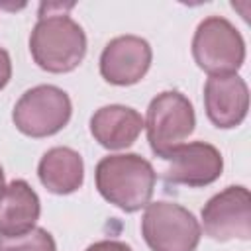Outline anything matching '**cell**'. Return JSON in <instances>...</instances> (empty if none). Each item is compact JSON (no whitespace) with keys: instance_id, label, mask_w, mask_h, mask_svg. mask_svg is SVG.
Instances as JSON below:
<instances>
[{"instance_id":"6da1fadb","label":"cell","mask_w":251,"mask_h":251,"mask_svg":"<svg viewBox=\"0 0 251 251\" xmlns=\"http://www.w3.org/2000/svg\"><path fill=\"white\" fill-rule=\"evenodd\" d=\"M73 6V2L39 6V18L29 35V53L35 65L47 73H71L86 55V33L67 14Z\"/></svg>"},{"instance_id":"7a4b0ae2","label":"cell","mask_w":251,"mask_h":251,"mask_svg":"<svg viewBox=\"0 0 251 251\" xmlns=\"http://www.w3.org/2000/svg\"><path fill=\"white\" fill-rule=\"evenodd\" d=\"M94 180L100 196L133 214L151 202L157 173L153 165L137 153H118L102 157L94 169Z\"/></svg>"},{"instance_id":"3957f363","label":"cell","mask_w":251,"mask_h":251,"mask_svg":"<svg viewBox=\"0 0 251 251\" xmlns=\"http://www.w3.org/2000/svg\"><path fill=\"white\" fill-rule=\"evenodd\" d=\"M192 57L210 76L233 75L245 61V41L237 27L222 18H204L192 37Z\"/></svg>"},{"instance_id":"277c9868","label":"cell","mask_w":251,"mask_h":251,"mask_svg":"<svg viewBox=\"0 0 251 251\" xmlns=\"http://www.w3.org/2000/svg\"><path fill=\"white\" fill-rule=\"evenodd\" d=\"M141 235L151 251H194L202 227L194 214L175 202H149L141 218Z\"/></svg>"},{"instance_id":"5b68a950","label":"cell","mask_w":251,"mask_h":251,"mask_svg":"<svg viewBox=\"0 0 251 251\" xmlns=\"http://www.w3.org/2000/svg\"><path fill=\"white\" fill-rule=\"evenodd\" d=\"M143 122L151 151L165 159L194 131L196 116L192 102L182 92L165 90L149 102L147 118Z\"/></svg>"},{"instance_id":"8992f818","label":"cell","mask_w":251,"mask_h":251,"mask_svg":"<svg viewBox=\"0 0 251 251\" xmlns=\"http://www.w3.org/2000/svg\"><path fill=\"white\" fill-rule=\"evenodd\" d=\"M73 104L69 94L53 84H39L25 90L14 106V126L27 137H49L59 133L71 120Z\"/></svg>"},{"instance_id":"52a82bcc","label":"cell","mask_w":251,"mask_h":251,"mask_svg":"<svg viewBox=\"0 0 251 251\" xmlns=\"http://www.w3.org/2000/svg\"><path fill=\"white\" fill-rule=\"evenodd\" d=\"M204 233L214 241L251 237V196L245 186H227L202 208Z\"/></svg>"},{"instance_id":"ba28073f","label":"cell","mask_w":251,"mask_h":251,"mask_svg":"<svg viewBox=\"0 0 251 251\" xmlns=\"http://www.w3.org/2000/svg\"><path fill=\"white\" fill-rule=\"evenodd\" d=\"M165 161L167 167L163 171V178L169 184H184L190 188L216 182L224 171L222 153L206 141L182 143L175 147Z\"/></svg>"},{"instance_id":"9c48e42d","label":"cell","mask_w":251,"mask_h":251,"mask_svg":"<svg viewBox=\"0 0 251 251\" xmlns=\"http://www.w3.org/2000/svg\"><path fill=\"white\" fill-rule=\"evenodd\" d=\"M151 45L139 35H118L106 43L100 55V75L116 86L139 82L151 67Z\"/></svg>"},{"instance_id":"30bf717a","label":"cell","mask_w":251,"mask_h":251,"mask_svg":"<svg viewBox=\"0 0 251 251\" xmlns=\"http://www.w3.org/2000/svg\"><path fill=\"white\" fill-rule=\"evenodd\" d=\"M204 108L216 127H237L249 110V88L245 80L237 73L210 76L204 84Z\"/></svg>"},{"instance_id":"8fae6325","label":"cell","mask_w":251,"mask_h":251,"mask_svg":"<svg viewBox=\"0 0 251 251\" xmlns=\"http://www.w3.org/2000/svg\"><path fill=\"white\" fill-rule=\"evenodd\" d=\"M143 127V116L124 104L102 106L90 118V133L106 149H126L133 145Z\"/></svg>"},{"instance_id":"7c38bea8","label":"cell","mask_w":251,"mask_h":251,"mask_svg":"<svg viewBox=\"0 0 251 251\" xmlns=\"http://www.w3.org/2000/svg\"><path fill=\"white\" fill-rule=\"evenodd\" d=\"M39 214V196L24 178L4 184L0 190V235L14 237L33 229Z\"/></svg>"},{"instance_id":"4fadbf2b","label":"cell","mask_w":251,"mask_h":251,"mask_svg":"<svg viewBox=\"0 0 251 251\" xmlns=\"http://www.w3.org/2000/svg\"><path fill=\"white\" fill-rule=\"evenodd\" d=\"M41 184L53 194H71L84 182V163L78 151L71 147H53L43 153L37 165Z\"/></svg>"},{"instance_id":"5bb4252c","label":"cell","mask_w":251,"mask_h":251,"mask_svg":"<svg viewBox=\"0 0 251 251\" xmlns=\"http://www.w3.org/2000/svg\"><path fill=\"white\" fill-rule=\"evenodd\" d=\"M0 251H57L53 235L43 227H33L22 235H0Z\"/></svg>"},{"instance_id":"9a60e30c","label":"cell","mask_w":251,"mask_h":251,"mask_svg":"<svg viewBox=\"0 0 251 251\" xmlns=\"http://www.w3.org/2000/svg\"><path fill=\"white\" fill-rule=\"evenodd\" d=\"M86 251H133L127 243L116 241V239H102L86 247Z\"/></svg>"},{"instance_id":"2e32d148","label":"cell","mask_w":251,"mask_h":251,"mask_svg":"<svg viewBox=\"0 0 251 251\" xmlns=\"http://www.w3.org/2000/svg\"><path fill=\"white\" fill-rule=\"evenodd\" d=\"M12 78V61L4 47H0V90L10 82Z\"/></svg>"},{"instance_id":"e0dca14e","label":"cell","mask_w":251,"mask_h":251,"mask_svg":"<svg viewBox=\"0 0 251 251\" xmlns=\"http://www.w3.org/2000/svg\"><path fill=\"white\" fill-rule=\"evenodd\" d=\"M4 188V171H2V165H0V190Z\"/></svg>"}]
</instances>
